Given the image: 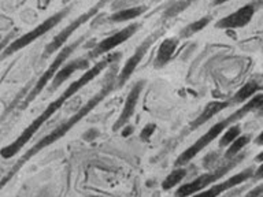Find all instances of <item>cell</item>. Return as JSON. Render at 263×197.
<instances>
[{
  "label": "cell",
  "instance_id": "11",
  "mask_svg": "<svg viewBox=\"0 0 263 197\" xmlns=\"http://www.w3.org/2000/svg\"><path fill=\"white\" fill-rule=\"evenodd\" d=\"M229 168H232V166H228V167L222 168L219 171L213 172V174H205V175L199 176L197 180L189 182V184L182 185L181 188H178V190L176 192L177 196H191V194H195V193L200 192L201 189L207 188L209 185H211L214 181H217L218 178H221L223 174H225Z\"/></svg>",
  "mask_w": 263,
  "mask_h": 197
},
{
  "label": "cell",
  "instance_id": "15",
  "mask_svg": "<svg viewBox=\"0 0 263 197\" xmlns=\"http://www.w3.org/2000/svg\"><path fill=\"white\" fill-rule=\"evenodd\" d=\"M228 107V103H223V102H211L209 103L207 106H205L204 111L201 112V115L199 118L193 122V127H199L201 126L203 123H205L207 121L213 118L214 115H217L219 111H222L223 108Z\"/></svg>",
  "mask_w": 263,
  "mask_h": 197
},
{
  "label": "cell",
  "instance_id": "24",
  "mask_svg": "<svg viewBox=\"0 0 263 197\" xmlns=\"http://www.w3.org/2000/svg\"><path fill=\"white\" fill-rule=\"evenodd\" d=\"M133 126L132 125H125V126L122 127V131H121V134H122V137H129V135L133 133Z\"/></svg>",
  "mask_w": 263,
  "mask_h": 197
},
{
  "label": "cell",
  "instance_id": "16",
  "mask_svg": "<svg viewBox=\"0 0 263 197\" xmlns=\"http://www.w3.org/2000/svg\"><path fill=\"white\" fill-rule=\"evenodd\" d=\"M145 11V7H130L125 8V10H119V11L114 12L112 15L108 16L110 22H115V24H122V22H127L140 16Z\"/></svg>",
  "mask_w": 263,
  "mask_h": 197
},
{
  "label": "cell",
  "instance_id": "21",
  "mask_svg": "<svg viewBox=\"0 0 263 197\" xmlns=\"http://www.w3.org/2000/svg\"><path fill=\"white\" fill-rule=\"evenodd\" d=\"M210 21H211V18H210V16H204V18H201V19L196 21V22H193V24L189 25L188 28L184 30V33H189L188 36H191V34H193V33L200 32L201 29L205 28V26L209 25Z\"/></svg>",
  "mask_w": 263,
  "mask_h": 197
},
{
  "label": "cell",
  "instance_id": "4",
  "mask_svg": "<svg viewBox=\"0 0 263 197\" xmlns=\"http://www.w3.org/2000/svg\"><path fill=\"white\" fill-rule=\"evenodd\" d=\"M69 11L70 7H66L65 10H62V11L55 12L53 15L47 18L44 22H41L40 25H37L36 28L32 29V30H29L28 33H25V34H22L21 37H18L16 40L10 43V44L3 49V52L0 53V59L11 56V55H14L15 52H18V51H21L22 48H25V47H28L29 44H32L33 41H36L37 38H40L41 36H44L45 33H48L51 29L55 28V26L69 14Z\"/></svg>",
  "mask_w": 263,
  "mask_h": 197
},
{
  "label": "cell",
  "instance_id": "14",
  "mask_svg": "<svg viewBox=\"0 0 263 197\" xmlns=\"http://www.w3.org/2000/svg\"><path fill=\"white\" fill-rule=\"evenodd\" d=\"M177 45H178V38H176V37H170V38H166V40L162 41V44L159 45L158 52H156V67H162L172 59L173 53L176 52Z\"/></svg>",
  "mask_w": 263,
  "mask_h": 197
},
{
  "label": "cell",
  "instance_id": "8",
  "mask_svg": "<svg viewBox=\"0 0 263 197\" xmlns=\"http://www.w3.org/2000/svg\"><path fill=\"white\" fill-rule=\"evenodd\" d=\"M158 33H155V34H152V36H149L147 38V40H144V43L141 45H140L139 48L136 49V52L132 55L129 59L126 61V63H125V66L122 67V70H121V73H119L118 75V82H117V86H123L125 84H126V81L129 80V78L132 77V74L135 73L136 67L140 65V62L143 61V57L145 56V53H147V51L149 49V47H151V44L154 43V41L158 38Z\"/></svg>",
  "mask_w": 263,
  "mask_h": 197
},
{
  "label": "cell",
  "instance_id": "17",
  "mask_svg": "<svg viewBox=\"0 0 263 197\" xmlns=\"http://www.w3.org/2000/svg\"><path fill=\"white\" fill-rule=\"evenodd\" d=\"M185 175H186V170H185V168H176L174 171L170 172V174L164 178L163 184H162V188H163L164 190H170V189L174 188L176 185L180 184L181 181L185 178Z\"/></svg>",
  "mask_w": 263,
  "mask_h": 197
},
{
  "label": "cell",
  "instance_id": "5",
  "mask_svg": "<svg viewBox=\"0 0 263 197\" xmlns=\"http://www.w3.org/2000/svg\"><path fill=\"white\" fill-rule=\"evenodd\" d=\"M82 41H84V37H80L77 41H74V43H71V44L66 45V47H62V49L59 51V53H58L57 56H55L52 63H51L48 69L45 70L44 73H43V75L39 78V81H37V84L32 89V92L28 94V97H26V100H25L24 107L28 106L29 103H32L33 100H34V98H36L37 96L43 92V89H44L45 86L48 85V82L52 81V78L55 77V74L58 73V70L61 69V66L63 65V62H65L66 59L71 55V53H73L74 49L77 48Z\"/></svg>",
  "mask_w": 263,
  "mask_h": 197
},
{
  "label": "cell",
  "instance_id": "10",
  "mask_svg": "<svg viewBox=\"0 0 263 197\" xmlns=\"http://www.w3.org/2000/svg\"><path fill=\"white\" fill-rule=\"evenodd\" d=\"M255 7L252 4H247L244 7L238 8L237 11H234L233 14L222 18L221 21H218L217 28L219 29H236L246 26L254 16Z\"/></svg>",
  "mask_w": 263,
  "mask_h": 197
},
{
  "label": "cell",
  "instance_id": "23",
  "mask_svg": "<svg viewBox=\"0 0 263 197\" xmlns=\"http://www.w3.org/2000/svg\"><path fill=\"white\" fill-rule=\"evenodd\" d=\"M99 135V130L98 129H89L88 131H85V134H84V140L85 141H93L96 137Z\"/></svg>",
  "mask_w": 263,
  "mask_h": 197
},
{
  "label": "cell",
  "instance_id": "31",
  "mask_svg": "<svg viewBox=\"0 0 263 197\" xmlns=\"http://www.w3.org/2000/svg\"><path fill=\"white\" fill-rule=\"evenodd\" d=\"M63 2H65V3H69L70 0H63Z\"/></svg>",
  "mask_w": 263,
  "mask_h": 197
},
{
  "label": "cell",
  "instance_id": "30",
  "mask_svg": "<svg viewBox=\"0 0 263 197\" xmlns=\"http://www.w3.org/2000/svg\"><path fill=\"white\" fill-rule=\"evenodd\" d=\"M226 2H229V0H215V2H214V4H223V3H226Z\"/></svg>",
  "mask_w": 263,
  "mask_h": 197
},
{
  "label": "cell",
  "instance_id": "6",
  "mask_svg": "<svg viewBox=\"0 0 263 197\" xmlns=\"http://www.w3.org/2000/svg\"><path fill=\"white\" fill-rule=\"evenodd\" d=\"M107 2H110V0H100L96 6H93L92 8H89L88 11L84 12L82 15H80L76 21H73L71 24L69 25V26H66L63 30H62L59 34H57V36L53 37L52 40L49 41L48 44H47V47H45L44 52H43V57H48L51 56L52 53H55L58 51V49H61L63 45L66 44V41L69 40V37L73 34L76 30H77L78 28H81L82 25L86 24L88 21H90L92 18H93L96 14L99 12V10L104 6V4L107 3Z\"/></svg>",
  "mask_w": 263,
  "mask_h": 197
},
{
  "label": "cell",
  "instance_id": "25",
  "mask_svg": "<svg viewBox=\"0 0 263 197\" xmlns=\"http://www.w3.org/2000/svg\"><path fill=\"white\" fill-rule=\"evenodd\" d=\"M37 4H39V8H40V10H45V8L48 7L49 0H37Z\"/></svg>",
  "mask_w": 263,
  "mask_h": 197
},
{
  "label": "cell",
  "instance_id": "1",
  "mask_svg": "<svg viewBox=\"0 0 263 197\" xmlns=\"http://www.w3.org/2000/svg\"><path fill=\"white\" fill-rule=\"evenodd\" d=\"M119 56V53L118 55H114V56H111L108 57V59H106V61H102V62H99L98 65H95L92 69H89L86 73H84L80 78H77L76 81L71 82L69 86H67V89L63 92V93L59 96L58 98H55L53 102H51L47 106V108H45L43 112H41L39 116H37L34 121H33L29 126H26L22 130V133H21L18 137H16L14 141H12L11 144H8V145H6V147H3L2 149H0V156L3 157V159H11L12 156H15L18 152L22 149V148L26 145V144L29 143V140L32 139L33 135L36 134L37 130L40 129L43 125H44L47 121H48L51 116H52L55 112H57L59 108H61L63 104H65L67 100H69L70 97H73L74 94L77 93L78 90L81 89V88H84V86L86 85V84H89L90 81H93L95 78L98 77L99 74L102 73L103 70L106 69L107 66L110 65L111 62H114L117 61Z\"/></svg>",
  "mask_w": 263,
  "mask_h": 197
},
{
  "label": "cell",
  "instance_id": "22",
  "mask_svg": "<svg viewBox=\"0 0 263 197\" xmlns=\"http://www.w3.org/2000/svg\"><path fill=\"white\" fill-rule=\"evenodd\" d=\"M155 129V123H148V125H145V127L141 130V134H140L141 140H143V141H148V140L151 139V135L154 134Z\"/></svg>",
  "mask_w": 263,
  "mask_h": 197
},
{
  "label": "cell",
  "instance_id": "18",
  "mask_svg": "<svg viewBox=\"0 0 263 197\" xmlns=\"http://www.w3.org/2000/svg\"><path fill=\"white\" fill-rule=\"evenodd\" d=\"M256 89H258L256 82H248V84H246V85L242 86L241 89L236 93V96H234V103H240L247 100V98L251 97V96L256 92Z\"/></svg>",
  "mask_w": 263,
  "mask_h": 197
},
{
  "label": "cell",
  "instance_id": "2",
  "mask_svg": "<svg viewBox=\"0 0 263 197\" xmlns=\"http://www.w3.org/2000/svg\"><path fill=\"white\" fill-rule=\"evenodd\" d=\"M114 88H115L114 82L112 81L108 82V84H107V85L104 86L103 89L99 90V93L95 94L93 97L90 98V100H88V102L84 104V107H81V108L77 111V114H74L73 116L67 119L66 122H63L62 125H59V126H58L55 130H52L51 133H48V134L45 135V137H43V139H41L39 143L34 144V145H33L30 149H28V151L25 152L24 155H22V157H21V159L18 160V162H16L14 166H12L11 170L7 172V175L4 176L3 180L0 181V190L4 188V185L7 184L8 181L11 180L12 176L15 175L16 172L20 171L21 168H22V166H24L26 162H29V160L32 159L33 156H36L37 153H39L40 151H43L44 148L49 147L51 144H55V141H58L59 139H62V137H63L66 133H69L70 129H71L74 125H77V123L80 122V121H81V119L84 118L85 115L89 114L90 111L93 110L95 107L98 106L99 103L102 102L103 98L106 97L107 94L110 93L111 90L114 89Z\"/></svg>",
  "mask_w": 263,
  "mask_h": 197
},
{
  "label": "cell",
  "instance_id": "20",
  "mask_svg": "<svg viewBox=\"0 0 263 197\" xmlns=\"http://www.w3.org/2000/svg\"><path fill=\"white\" fill-rule=\"evenodd\" d=\"M248 141H250V139L247 137V135H241V137H237V139L234 140L233 143L230 144L229 145V149H228V152H226V156H236L238 153V152L241 151L242 148L246 147L247 144H248Z\"/></svg>",
  "mask_w": 263,
  "mask_h": 197
},
{
  "label": "cell",
  "instance_id": "3",
  "mask_svg": "<svg viewBox=\"0 0 263 197\" xmlns=\"http://www.w3.org/2000/svg\"><path fill=\"white\" fill-rule=\"evenodd\" d=\"M262 103H263V96H258V97L252 98L248 104H246V106L242 107L241 110L236 111L233 115H230L229 118L223 119V121H221V122L215 123L214 126L210 127V130L207 131L205 134L201 135L200 139L197 140V141H195L191 147L186 148V149L181 153L180 157L177 159V166H184V164H186L188 162H191V160H192L193 157L199 153V152L203 151L209 144H211L214 140L217 139V137H219V134H221L222 131H223V129H225L229 123L234 122V121H237L238 118L244 116L248 111H251L252 108H255V107H259Z\"/></svg>",
  "mask_w": 263,
  "mask_h": 197
},
{
  "label": "cell",
  "instance_id": "29",
  "mask_svg": "<svg viewBox=\"0 0 263 197\" xmlns=\"http://www.w3.org/2000/svg\"><path fill=\"white\" fill-rule=\"evenodd\" d=\"M256 162H260V163H262V162H263V152H260V153H259V156H256Z\"/></svg>",
  "mask_w": 263,
  "mask_h": 197
},
{
  "label": "cell",
  "instance_id": "13",
  "mask_svg": "<svg viewBox=\"0 0 263 197\" xmlns=\"http://www.w3.org/2000/svg\"><path fill=\"white\" fill-rule=\"evenodd\" d=\"M250 176H252V170L248 168V170H244V171L238 172L236 175L230 176L229 180H226L225 182L215 185V186H213L210 190L203 192L201 194H203V196H218V194H221V193H223L225 190H228V189H232L234 188V186H237V185L242 184V182L248 180Z\"/></svg>",
  "mask_w": 263,
  "mask_h": 197
},
{
  "label": "cell",
  "instance_id": "26",
  "mask_svg": "<svg viewBox=\"0 0 263 197\" xmlns=\"http://www.w3.org/2000/svg\"><path fill=\"white\" fill-rule=\"evenodd\" d=\"M255 176L256 178H263V163L259 166V168L255 171Z\"/></svg>",
  "mask_w": 263,
  "mask_h": 197
},
{
  "label": "cell",
  "instance_id": "12",
  "mask_svg": "<svg viewBox=\"0 0 263 197\" xmlns=\"http://www.w3.org/2000/svg\"><path fill=\"white\" fill-rule=\"evenodd\" d=\"M89 65V62L88 59H76V61L69 62L67 65H65L63 67L58 70V73L55 74V77L52 78V82H51V85H49V90L52 92V90L58 89L59 86L66 81V80H69L71 77V74L74 71H77V70H82L86 69Z\"/></svg>",
  "mask_w": 263,
  "mask_h": 197
},
{
  "label": "cell",
  "instance_id": "28",
  "mask_svg": "<svg viewBox=\"0 0 263 197\" xmlns=\"http://www.w3.org/2000/svg\"><path fill=\"white\" fill-rule=\"evenodd\" d=\"M8 38H10V37H6V38H4L3 41H0V51H2V49H3L4 47H7V45H8Z\"/></svg>",
  "mask_w": 263,
  "mask_h": 197
},
{
  "label": "cell",
  "instance_id": "19",
  "mask_svg": "<svg viewBox=\"0 0 263 197\" xmlns=\"http://www.w3.org/2000/svg\"><path fill=\"white\" fill-rule=\"evenodd\" d=\"M238 134H240V126L238 125H234V126H230L228 129L226 133H223L222 139L219 140V147H226V145H230L233 143L234 140L237 139Z\"/></svg>",
  "mask_w": 263,
  "mask_h": 197
},
{
  "label": "cell",
  "instance_id": "27",
  "mask_svg": "<svg viewBox=\"0 0 263 197\" xmlns=\"http://www.w3.org/2000/svg\"><path fill=\"white\" fill-rule=\"evenodd\" d=\"M255 143H256V145H263V131L258 135V137H256Z\"/></svg>",
  "mask_w": 263,
  "mask_h": 197
},
{
  "label": "cell",
  "instance_id": "9",
  "mask_svg": "<svg viewBox=\"0 0 263 197\" xmlns=\"http://www.w3.org/2000/svg\"><path fill=\"white\" fill-rule=\"evenodd\" d=\"M144 81H139L133 86V89L129 92L126 97V102H125V106H123L122 111H121V115H119V118L117 119V122L114 125V131L119 130L121 127H123L129 122V119L133 116L136 110V106H137V102H139L140 93H141V90L144 88Z\"/></svg>",
  "mask_w": 263,
  "mask_h": 197
},
{
  "label": "cell",
  "instance_id": "7",
  "mask_svg": "<svg viewBox=\"0 0 263 197\" xmlns=\"http://www.w3.org/2000/svg\"><path fill=\"white\" fill-rule=\"evenodd\" d=\"M137 29H139V25L137 24H130L125 26L123 29L118 30V32H115L114 34H111V36L106 37L104 40H102L99 44H96L95 49L92 51V56H100L103 53H107L112 51L114 48H117L118 45L123 44L125 41L129 40L136 32H137Z\"/></svg>",
  "mask_w": 263,
  "mask_h": 197
}]
</instances>
